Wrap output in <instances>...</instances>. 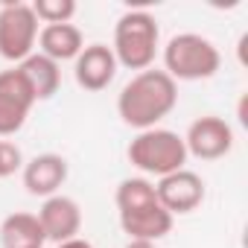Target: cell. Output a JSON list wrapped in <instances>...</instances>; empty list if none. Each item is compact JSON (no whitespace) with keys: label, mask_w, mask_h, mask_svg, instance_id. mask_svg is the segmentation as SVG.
<instances>
[{"label":"cell","mask_w":248,"mask_h":248,"mask_svg":"<svg viewBox=\"0 0 248 248\" xmlns=\"http://www.w3.org/2000/svg\"><path fill=\"white\" fill-rule=\"evenodd\" d=\"M178 105V85L164 70H140L123 85L117 96V114L126 126L146 132Z\"/></svg>","instance_id":"obj_1"},{"label":"cell","mask_w":248,"mask_h":248,"mask_svg":"<svg viewBox=\"0 0 248 248\" xmlns=\"http://www.w3.org/2000/svg\"><path fill=\"white\" fill-rule=\"evenodd\" d=\"M158 41H161V30L158 21L143 12V9H132L126 12L117 27H114V59L117 64L129 67V70H149V64L155 62L158 53Z\"/></svg>","instance_id":"obj_2"},{"label":"cell","mask_w":248,"mask_h":248,"mask_svg":"<svg viewBox=\"0 0 248 248\" xmlns=\"http://www.w3.org/2000/svg\"><path fill=\"white\" fill-rule=\"evenodd\" d=\"M219 64H222L219 47L199 32L172 35L164 47V73L175 82L210 79V76H216Z\"/></svg>","instance_id":"obj_3"},{"label":"cell","mask_w":248,"mask_h":248,"mask_svg":"<svg viewBox=\"0 0 248 248\" xmlns=\"http://www.w3.org/2000/svg\"><path fill=\"white\" fill-rule=\"evenodd\" d=\"M126 155H129L132 167H138L146 175H158V178L184 170V164L190 158L187 146H184V138L170 132V129L138 132V138L129 143Z\"/></svg>","instance_id":"obj_4"},{"label":"cell","mask_w":248,"mask_h":248,"mask_svg":"<svg viewBox=\"0 0 248 248\" xmlns=\"http://www.w3.org/2000/svg\"><path fill=\"white\" fill-rule=\"evenodd\" d=\"M38 44V18L30 3L6 0L0 6V56L21 64Z\"/></svg>","instance_id":"obj_5"},{"label":"cell","mask_w":248,"mask_h":248,"mask_svg":"<svg viewBox=\"0 0 248 248\" xmlns=\"http://www.w3.org/2000/svg\"><path fill=\"white\" fill-rule=\"evenodd\" d=\"M35 105V96L18 67L0 70V138H9L24 129V123Z\"/></svg>","instance_id":"obj_6"},{"label":"cell","mask_w":248,"mask_h":248,"mask_svg":"<svg viewBox=\"0 0 248 248\" xmlns=\"http://www.w3.org/2000/svg\"><path fill=\"white\" fill-rule=\"evenodd\" d=\"M184 146H187V155H193L199 161L225 158L233 149V129L228 126L222 117H213V114L199 117V120L190 123Z\"/></svg>","instance_id":"obj_7"},{"label":"cell","mask_w":248,"mask_h":248,"mask_svg":"<svg viewBox=\"0 0 248 248\" xmlns=\"http://www.w3.org/2000/svg\"><path fill=\"white\" fill-rule=\"evenodd\" d=\"M155 196H158V204L170 216L193 213L204 202V181H202V175H196L190 170H178V172L164 175L155 184Z\"/></svg>","instance_id":"obj_8"},{"label":"cell","mask_w":248,"mask_h":248,"mask_svg":"<svg viewBox=\"0 0 248 248\" xmlns=\"http://www.w3.org/2000/svg\"><path fill=\"white\" fill-rule=\"evenodd\" d=\"M117 59L111 53L108 44H88L76 59H73V76H76V85L88 93H99L105 91L114 76H117Z\"/></svg>","instance_id":"obj_9"},{"label":"cell","mask_w":248,"mask_h":248,"mask_svg":"<svg viewBox=\"0 0 248 248\" xmlns=\"http://www.w3.org/2000/svg\"><path fill=\"white\" fill-rule=\"evenodd\" d=\"M35 216H38V222L44 228V236L53 239L56 245L79 236V231H82V207H79V202L70 199V196H62V193L44 199V204H41V210Z\"/></svg>","instance_id":"obj_10"},{"label":"cell","mask_w":248,"mask_h":248,"mask_svg":"<svg viewBox=\"0 0 248 248\" xmlns=\"http://www.w3.org/2000/svg\"><path fill=\"white\" fill-rule=\"evenodd\" d=\"M64 181H67V161L56 152L35 155L32 161L24 164V187L30 196L50 199L62 190Z\"/></svg>","instance_id":"obj_11"},{"label":"cell","mask_w":248,"mask_h":248,"mask_svg":"<svg viewBox=\"0 0 248 248\" xmlns=\"http://www.w3.org/2000/svg\"><path fill=\"white\" fill-rule=\"evenodd\" d=\"M82 50H85V38L73 24H47L38 30V53L53 59L56 64L76 59Z\"/></svg>","instance_id":"obj_12"},{"label":"cell","mask_w":248,"mask_h":248,"mask_svg":"<svg viewBox=\"0 0 248 248\" xmlns=\"http://www.w3.org/2000/svg\"><path fill=\"white\" fill-rule=\"evenodd\" d=\"M120 228L129 233V239H146V242H158L172 231V216L161 207H143L135 213H120Z\"/></svg>","instance_id":"obj_13"},{"label":"cell","mask_w":248,"mask_h":248,"mask_svg":"<svg viewBox=\"0 0 248 248\" xmlns=\"http://www.w3.org/2000/svg\"><path fill=\"white\" fill-rule=\"evenodd\" d=\"M15 67H18V73L24 76V82L30 85L35 102H38V99H50V96L59 91V85H62V70H59V64H56L53 59L41 56V53L27 56V59H24L21 64H15Z\"/></svg>","instance_id":"obj_14"},{"label":"cell","mask_w":248,"mask_h":248,"mask_svg":"<svg viewBox=\"0 0 248 248\" xmlns=\"http://www.w3.org/2000/svg\"><path fill=\"white\" fill-rule=\"evenodd\" d=\"M47 236L35 213H9L0 222V245L3 248H44Z\"/></svg>","instance_id":"obj_15"},{"label":"cell","mask_w":248,"mask_h":248,"mask_svg":"<svg viewBox=\"0 0 248 248\" xmlns=\"http://www.w3.org/2000/svg\"><path fill=\"white\" fill-rule=\"evenodd\" d=\"M114 199H117V210L120 213H135V210H143V207L158 204L155 184L146 181V178H123Z\"/></svg>","instance_id":"obj_16"},{"label":"cell","mask_w":248,"mask_h":248,"mask_svg":"<svg viewBox=\"0 0 248 248\" xmlns=\"http://www.w3.org/2000/svg\"><path fill=\"white\" fill-rule=\"evenodd\" d=\"M32 12L38 21H44V27L47 24H70L76 15V3L73 0H35Z\"/></svg>","instance_id":"obj_17"},{"label":"cell","mask_w":248,"mask_h":248,"mask_svg":"<svg viewBox=\"0 0 248 248\" xmlns=\"http://www.w3.org/2000/svg\"><path fill=\"white\" fill-rule=\"evenodd\" d=\"M24 152L15 146V143H9V140H0V178H9V175H15L18 170H24Z\"/></svg>","instance_id":"obj_18"},{"label":"cell","mask_w":248,"mask_h":248,"mask_svg":"<svg viewBox=\"0 0 248 248\" xmlns=\"http://www.w3.org/2000/svg\"><path fill=\"white\" fill-rule=\"evenodd\" d=\"M56 248H93L88 239H82V236H73V239H67V242H59Z\"/></svg>","instance_id":"obj_19"},{"label":"cell","mask_w":248,"mask_h":248,"mask_svg":"<svg viewBox=\"0 0 248 248\" xmlns=\"http://www.w3.org/2000/svg\"><path fill=\"white\" fill-rule=\"evenodd\" d=\"M126 248H155V242H146V239H129Z\"/></svg>","instance_id":"obj_20"}]
</instances>
